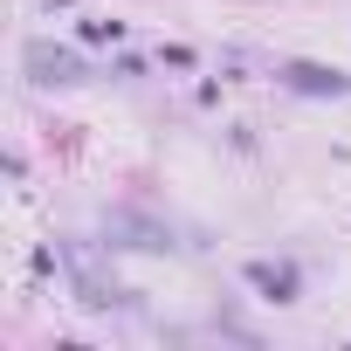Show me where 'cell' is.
Here are the masks:
<instances>
[{
    "mask_svg": "<svg viewBox=\"0 0 351 351\" xmlns=\"http://www.w3.org/2000/svg\"><path fill=\"white\" fill-rule=\"evenodd\" d=\"M282 76H289V83H296L303 97H351V76H344V69H317V62H289Z\"/></svg>",
    "mask_w": 351,
    "mask_h": 351,
    "instance_id": "cell-1",
    "label": "cell"
},
{
    "mask_svg": "<svg viewBox=\"0 0 351 351\" xmlns=\"http://www.w3.org/2000/svg\"><path fill=\"white\" fill-rule=\"evenodd\" d=\"M28 69H35L42 83H76V76H83V62H76L69 49H49V42H35V49H28Z\"/></svg>",
    "mask_w": 351,
    "mask_h": 351,
    "instance_id": "cell-2",
    "label": "cell"
},
{
    "mask_svg": "<svg viewBox=\"0 0 351 351\" xmlns=\"http://www.w3.org/2000/svg\"><path fill=\"white\" fill-rule=\"evenodd\" d=\"M248 282H255L269 303H289V296H296V276H289V269H269V262H248Z\"/></svg>",
    "mask_w": 351,
    "mask_h": 351,
    "instance_id": "cell-3",
    "label": "cell"
},
{
    "mask_svg": "<svg viewBox=\"0 0 351 351\" xmlns=\"http://www.w3.org/2000/svg\"><path fill=\"white\" fill-rule=\"evenodd\" d=\"M117 35H124V21H104V14L83 21V42H117Z\"/></svg>",
    "mask_w": 351,
    "mask_h": 351,
    "instance_id": "cell-4",
    "label": "cell"
}]
</instances>
